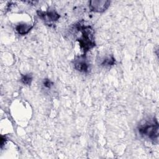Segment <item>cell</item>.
<instances>
[{
	"label": "cell",
	"mask_w": 159,
	"mask_h": 159,
	"mask_svg": "<svg viewBox=\"0 0 159 159\" xmlns=\"http://www.w3.org/2000/svg\"><path fill=\"white\" fill-rule=\"evenodd\" d=\"M75 28L76 31L81 33V35L77 39L81 49L84 54L96 46L94 40V31L90 25H86L83 21L75 24Z\"/></svg>",
	"instance_id": "1"
},
{
	"label": "cell",
	"mask_w": 159,
	"mask_h": 159,
	"mask_svg": "<svg viewBox=\"0 0 159 159\" xmlns=\"http://www.w3.org/2000/svg\"><path fill=\"white\" fill-rule=\"evenodd\" d=\"M158 123L157 119L155 117L145 121L138 127V130L140 135L153 142L158 141Z\"/></svg>",
	"instance_id": "2"
},
{
	"label": "cell",
	"mask_w": 159,
	"mask_h": 159,
	"mask_svg": "<svg viewBox=\"0 0 159 159\" xmlns=\"http://www.w3.org/2000/svg\"><path fill=\"white\" fill-rule=\"evenodd\" d=\"M73 66L75 69L81 73H88L89 69V65L88 63L85 54L76 57L73 61Z\"/></svg>",
	"instance_id": "3"
},
{
	"label": "cell",
	"mask_w": 159,
	"mask_h": 159,
	"mask_svg": "<svg viewBox=\"0 0 159 159\" xmlns=\"http://www.w3.org/2000/svg\"><path fill=\"white\" fill-rule=\"evenodd\" d=\"M37 14L38 16L42 19L45 23H52L57 21L60 16L57 11L55 10H50V11H37Z\"/></svg>",
	"instance_id": "4"
},
{
	"label": "cell",
	"mask_w": 159,
	"mask_h": 159,
	"mask_svg": "<svg viewBox=\"0 0 159 159\" xmlns=\"http://www.w3.org/2000/svg\"><path fill=\"white\" fill-rule=\"evenodd\" d=\"M110 1L94 0L90 1L89 2V7L91 11L96 12H102L105 11L109 6Z\"/></svg>",
	"instance_id": "5"
},
{
	"label": "cell",
	"mask_w": 159,
	"mask_h": 159,
	"mask_svg": "<svg viewBox=\"0 0 159 159\" xmlns=\"http://www.w3.org/2000/svg\"><path fill=\"white\" fill-rule=\"evenodd\" d=\"M33 25L26 23H19L16 27V30L20 35H24L28 34L33 27Z\"/></svg>",
	"instance_id": "6"
},
{
	"label": "cell",
	"mask_w": 159,
	"mask_h": 159,
	"mask_svg": "<svg viewBox=\"0 0 159 159\" xmlns=\"http://www.w3.org/2000/svg\"><path fill=\"white\" fill-rule=\"evenodd\" d=\"M116 63V59L112 55H110L103 58L101 62V65L103 66H112Z\"/></svg>",
	"instance_id": "7"
},
{
	"label": "cell",
	"mask_w": 159,
	"mask_h": 159,
	"mask_svg": "<svg viewBox=\"0 0 159 159\" xmlns=\"http://www.w3.org/2000/svg\"><path fill=\"white\" fill-rule=\"evenodd\" d=\"M33 80L32 75L31 73H26L24 75H21L20 81L25 85H30Z\"/></svg>",
	"instance_id": "8"
},
{
	"label": "cell",
	"mask_w": 159,
	"mask_h": 159,
	"mask_svg": "<svg viewBox=\"0 0 159 159\" xmlns=\"http://www.w3.org/2000/svg\"><path fill=\"white\" fill-rule=\"evenodd\" d=\"M43 85L46 88H51V87L53 85V83L50 80L45 78L43 81Z\"/></svg>",
	"instance_id": "9"
},
{
	"label": "cell",
	"mask_w": 159,
	"mask_h": 159,
	"mask_svg": "<svg viewBox=\"0 0 159 159\" xmlns=\"http://www.w3.org/2000/svg\"><path fill=\"white\" fill-rule=\"evenodd\" d=\"M7 139H6V136H3V135H1V147L2 148L3 145L6 143Z\"/></svg>",
	"instance_id": "10"
}]
</instances>
